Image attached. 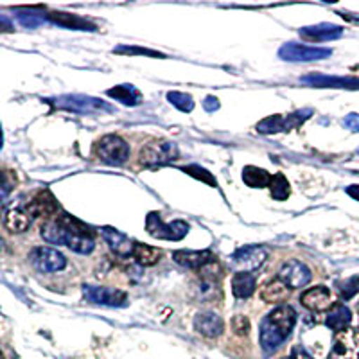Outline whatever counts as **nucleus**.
<instances>
[{
  "label": "nucleus",
  "instance_id": "1",
  "mask_svg": "<svg viewBox=\"0 0 359 359\" xmlns=\"http://www.w3.org/2000/svg\"><path fill=\"white\" fill-rule=\"evenodd\" d=\"M41 237L50 245H65L78 253H92L95 248L88 226L69 214H60L47 221L41 226Z\"/></svg>",
  "mask_w": 359,
  "mask_h": 359
},
{
  "label": "nucleus",
  "instance_id": "2",
  "mask_svg": "<svg viewBox=\"0 0 359 359\" xmlns=\"http://www.w3.org/2000/svg\"><path fill=\"white\" fill-rule=\"evenodd\" d=\"M297 323V311L291 306H278L261 322V347L266 354L277 351Z\"/></svg>",
  "mask_w": 359,
  "mask_h": 359
},
{
  "label": "nucleus",
  "instance_id": "3",
  "mask_svg": "<svg viewBox=\"0 0 359 359\" xmlns=\"http://www.w3.org/2000/svg\"><path fill=\"white\" fill-rule=\"evenodd\" d=\"M50 102L60 110L76 115H101L114 111V107H110L108 102L97 97H88V95H62V97L50 99Z\"/></svg>",
  "mask_w": 359,
  "mask_h": 359
},
{
  "label": "nucleus",
  "instance_id": "4",
  "mask_svg": "<svg viewBox=\"0 0 359 359\" xmlns=\"http://www.w3.org/2000/svg\"><path fill=\"white\" fill-rule=\"evenodd\" d=\"M178 156L180 151L175 144L165 142V140H156V142H149L142 147L139 160L144 168L156 169L160 168V165L172 163L175 160H178Z\"/></svg>",
  "mask_w": 359,
  "mask_h": 359
},
{
  "label": "nucleus",
  "instance_id": "5",
  "mask_svg": "<svg viewBox=\"0 0 359 359\" xmlns=\"http://www.w3.org/2000/svg\"><path fill=\"white\" fill-rule=\"evenodd\" d=\"M95 155L108 165H123L130 158V146L118 135H104L95 144Z\"/></svg>",
  "mask_w": 359,
  "mask_h": 359
},
{
  "label": "nucleus",
  "instance_id": "6",
  "mask_svg": "<svg viewBox=\"0 0 359 359\" xmlns=\"http://www.w3.org/2000/svg\"><path fill=\"white\" fill-rule=\"evenodd\" d=\"M146 230L149 236L155 239H163V241H180L189 233V224L185 221H171V223H163L158 212L147 214Z\"/></svg>",
  "mask_w": 359,
  "mask_h": 359
},
{
  "label": "nucleus",
  "instance_id": "7",
  "mask_svg": "<svg viewBox=\"0 0 359 359\" xmlns=\"http://www.w3.org/2000/svg\"><path fill=\"white\" fill-rule=\"evenodd\" d=\"M313 115V110H298L290 115H269V117L262 118L261 123L257 124V131L262 135H275L280 131H291L298 128L300 124Z\"/></svg>",
  "mask_w": 359,
  "mask_h": 359
},
{
  "label": "nucleus",
  "instance_id": "8",
  "mask_svg": "<svg viewBox=\"0 0 359 359\" xmlns=\"http://www.w3.org/2000/svg\"><path fill=\"white\" fill-rule=\"evenodd\" d=\"M31 264L41 271V273H54V271H62L67 266V257L62 252L49 248V246H38L29 255Z\"/></svg>",
  "mask_w": 359,
  "mask_h": 359
},
{
  "label": "nucleus",
  "instance_id": "9",
  "mask_svg": "<svg viewBox=\"0 0 359 359\" xmlns=\"http://www.w3.org/2000/svg\"><path fill=\"white\" fill-rule=\"evenodd\" d=\"M332 54L331 49L323 47H311L304 43H284L278 50V56L286 62H316V60H325Z\"/></svg>",
  "mask_w": 359,
  "mask_h": 359
},
{
  "label": "nucleus",
  "instance_id": "10",
  "mask_svg": "<svg viewBox=\"0 0 359 359\" xmlns=\"http://www.w3.org/2000/svg\"><path fill=\"white\" fill-rule=\"evenodd\" d=\"M329 359H359V329H345L338 332Z\"/></svg>",
  "mask_w": 359,
  "mask_h": 359
},
{
  "label": "nucleus",
  "instance_id": "11",
  "mask_svg": "<svg viewBox=\"0 0 359 359\" xmlns=\"http://www.w3.org/2000/svg\"><path fill=\"white\" fill-rule=\"evenodd\" d=\"M83 297L85 300L97 306H110V307H123L128 304V294L124 291L114 290V287H101V286H83Z\"/></svg>",
  "mask_w": 359,
  "mask_h": 359
},
{
  "label": "nucleus",
  "instance_id": "12",
  "mask_svg": "<svg viewBox=\"0 0 359 359\" xmlns=\"http://www.w3.org/2000/svg\"><path fill=\"white\" fill-rule=\"evenodd\" d=\"M300 83L313 88H345L359 90V78H347V76H327V74H307L300 78Z\"/></svg>",
  "mask_w": 359,
  "mask_h": 359
},
{
  "label": "nucleus",
  "instance_id": "13",
  "mask_svg": "<svg viewBox=\"0 0 359 359\" xmlns=\"http://www.w3.org/2000/svg\"><path fill=\"white\" fill-rule=\"evenodd\" d=\"M311 269L304 262L291 259L286 264H282L278 271V280H282L290 290H298V287L307 286L311 282Z\"/></svg>",
  "mask_w": 359,
  "mask_h": 359
},
{
  "label": "nucleus",
  "instance_id": "14",
  "mask_svg": "<svg viewBox=\"0 0 359 359\" xmlns=\"http://www.w3.org/2000/svg\"><path fill=\"white\" fill-rule=\"evenodd\" d=\"M300 302H302L304 307H307L309 311H316V313H322V311L331 309L334 306L332 293L325 286H316L307 290L300 297Z\"/></svg>",
  "mask_w": 359,
  "mask_h": 359
},
{
  "label": "nucleus",
  "instance_id": "15",
  "mask_svg": "<svg viewBox=\"0 0 359 359\" xmlns=\"http://www.w3.org/2000/svg\"><path fill=\"white\" fill-rule=\"evenodd\" d=\"M266 259H268V252L262 246H243L233 253V262L246 269L248 273L252 269L261 268Z\"/></svg>",
  "mask_w": 359,
  "mask_h": 359
},
{
  "label": "nucleus",
  "instance_id": "16",
  "mask_svg": "<svg viewBox=\"0 0 359 359\" xmlns=\"http://www.w3.org/2000/svg\"><path fill=\"white\" fill-rule=\"evenodd\" d=\"M25 210L31 217H50L60 210V205L49 191H40L33 200L29 201Z\"/></svg>",
  "mask_w": 359,
  "mask_h": 359
},
{
  "label": "nucleus",
  "instance_id": "17",
  "mask_svg": "<svg viewBox=\"0 0 359 359\" xmlns=\"http://www.w3.org/2000/svg\"><path fill=\"white\" fill-rule=\"evenodd\" d=\"M102 237H104V241L108 243L110 250L117 257H131L133 255L135 243L128 236L118 232V230L111 229V226H104L102 229Z\"/></svg>",
  "mask_w": 359,
  "mask_h": 359
},
{
  "label": "nucleus",
  "instance_id": "18",
  "mask_svg": "<svg viewBox=\"0 0 359 359\" xmlns=\"http://www.w3.org/2000/svg\"><path fill=\"white\" fill-rule=\"evenodd\" d=\"M194 329L205 338H217V336L223 334L224 323L219 314L205 311L194 318Z\"/></svg>",
  "mask_w": 359,
  "mask_h": 359
},
{
  "label": "nucleus",
  "instance_id": "19",
  "mask_svg": "<svg viewBox=\"0 0 359 359\" xmlns=\"http://www.w3.org/2000/svg\"><path fill=\"white\" fill-rule=\"evenodd\" d=\"M343 34V27L334 24H318L300 29V36L307 41H331Z\"/></svg>",
  "mask_w": 359,
  "mask_h": 359
},
{
  "label": "nucleus",
  "instance_id": "20",
  "mask_svg": "<svg viewBox=\"0 0 359 359\" xmlns=\"http://www.w3.org/2000/svg\"><path fill=\"white\" fill-rule=\"evenodd\" d=\"M172 259H175V262H178V264L185 266V268H194V269H201L205 268V266L216 262V257H214L212 253L205 252V250H201V252L180 250V252L172 253Z\"/></svg>",
  "mask_w": 359,
  "mask_h": 359
},
{
  "label": "nucleus",
  "instance_id": "21",
  "mask_svg": "<svg viewBox=\"0 0 359 359\" xmlns=\"http://www.w3.org/2000/svg\"><path fill=\"white\" fill-rule=\"evenodd\" d=\"M108 97L123 102L124 107H139L142 102V94L133 85H117L107 92Z\"/></svg>",
  "mask_w": 359,
  "mask_h": 359
},
{
  "label": "nucleus",
  "instance_id": "22",
  "mask_svg": "<svg viewBox=\"0 0 359 359\" xmlns=\"http://www.w3.org/2000/svg\"><path fill=\"white\" fill-rule=\"evenodd\" d=\"M54 24L62 25V27L78 29V31H95V25L90 24L85 18L78 17V15H70V13H49L47 17Z\"/></svg>",
  "mask_w": 359,
  "mask_h": 359
},
{
  "label": "nucleus",
  "instance_id": "23",
  "mask_svg": "<svg viewBox=\"0 0 359 359\" xmlns=\"http://www.w3.org/2000/svg\"><path fill=\"white\" fill-rule=\"evenodd\" d=\"M351 320H352L351 309H348L347 306H343V304H338V306L332 307L331 313L327 314L325 325L329 327V329H332V331L341 332L345 331V329H348Z\"/></svg>",
  "mask_w": 359,
  "mask_h": 359
},
{
  "label": "nucleus",
  "instance_id": "24",
  "mask_svg": "<svg viewBox=\"0 0 359 359\" xmlns=\"http://www.w3.org/2000/svg\"><path fill=\"white\" fill-rule=\"evenodd\" d=\"M4 224L9 232H25L31 226V216L27 210H22V208H9L4 216Z\"/></svg>",
  "mask_w": 359,
  "mask_h": 359
},
{
  "label": "nucleus",
  "instance_id": "25",
  "mask_svg": "<svg viewBox=\"0 0 359 359\" xmlns=\"http://www.w3.org/2000/svg\"><path fill=\"white\" fill-rule=\"evenodd\" d=\"M291 290L284 284L282 280H271L269 284H266L264 290H262L261 298L264 302L268 304H282L286 302L287 298H290Z\"/></svg>",
  "mask_w": 359,
  "mask_h": 359
},
{
  "label": "nucleus",
  "instance_id": "26",
  "mask_svg": "<svg viewBox=\"0 0 359 359\" xmlns=\"http://www.w3.org/2000/svg\"><path fill=\"white\" fill-rule=\"evenodd\" d=\"M255 291V277L248 271H239L232 278V293L236 298H248Z\"/></svg>",
  "mask_w": 359,
  "mask_h": 359
},
{
  "label": "nucleus",
  "instance_id": "27",
  "mask_svg": "<svg viewBox=\"0 0 359 359\" xmlns=\"http://www.w3.org/2000/svg\"><path fill=\"white\" fill-rule=\"evenodd\" d=\"M243 182L252 189L269 187L271 175H269L266 169L255 168V165H246V168L243 169Z\"/></svg>",
  "mask_w": 359,
  "mask_h": 359
},
{
  "label": "nucleus",
  "instance_id": "28",
  "mask_svg": "<svg viewBox=\"0 0 359 359\" xmlns=\"http://www.w3.org/2000/svg\"><path fill=\"white\" fill-rule=\"evenodd\" d=\"M133 257L140 266H155L162 259V252L158 248H153V246L135 243Z\"/></svg>",
  "mask_w": 359,
  "mask_h": 359
},
{
  "label": "nucleus",
  "instance_id": "29",
  "mask_svg": "<svg viewBox=\"0 0 359 359\" xmlns=\"http://www.w3.org/2000/svg\"><path fill=\"white\" fill-rule=\"evenodd\" d=\"M269 191H271V196L278 201H284L290 198L291 194V185L286 180V176L282 172L271 176V182H269Z\"/></svg>",
  "mask_w": 359,
  "mask_h": 359
},
{
  "label": "nucleus",
  "instance_id": "30",
  "mask_svg": "<svg viewBox=\"0 0 359 359\" xmlns=\"http://www.w3.org/2000/svg\"><path fill=\"white\" fill-rule=\"evenodd\" d=\"M168 99L171 101L172 107H176L180 111H184V114H189L194 108L192 97L189 94H184V92H169Z\"/></svg>",
  "mask_w": 359,
  "mask_h": 359
},
{
  "label": "nucleus",
  "instance_id": "31",
  "mask_svg": "<svg viewBox=\"0 0 359 359\" xmlns=\"http://www.w3.org/2000/svg\"><path fill=\"white\" fill-rule=\"evenodd\" d=\"M182 171L187 172V175L192 176V178L200 180V182H205V184H208L210 187H216V178H214V176L210 175L207 169L200 168V165H185V168H182Z\"/></svg>",
  "mask_w": 359,
  "mask_h": 359
},
{
  "label": "nucleus",
  "instance_id": "32",
  "mask_svg": "<svg viewBox=\"0 0 359 359\" xmlns=\"http://www.w3.org/2000/svg\"><path fill=\"white\" fill-rule=\"evenodd\" d=\"M338 291H339V294H341L343 300H348V298H352L359 291V277H352V278H348V280L339 282Z\"/></svg>",
  "mask_w": 359,
  "mask_h": 359
},
{
  "label": "nucleus",
  "instance_id": "33",
  "mask_svg": "<svg viewBox=\"0 0 359 359\" xmlns=\"http://www.w3.org/2000/svg\"><path fill=\"white\" fill-rule=\"evenodd\" d=\"M15 184H17V178L11 171H0V201L13 191Z\"/></svg>",
  "mask_w": 359,
  "mask_h": 359
},
{
  "label": "nucleus",
  "instance_id": "34",
  "mask_svg": "<svg viewBox=\"0 0 359 359\" xmlns=\"http://www.w3.org/2000/svg\"><path fill=\"white\" fill-rule=\"evenodd\" d=\"M17 17H18V20H20V24L24 25V27H29V29L38 27V25L43 22V17H40V15H34V13H18Z\"/></svg>",
  "mask_w": 359,
  "mask_h": 359
},
{
  "label": "nucleus",
  "instance_id": "35",
  "mask_svg": "<svg viewBox=\"0 0 359 359\" xmlns=\"http://www.w3.org/2000/svg\"><path fill=\"white\" fill-rule=\"evenodd\" d=\"M232 331L236 332L237 336H245L250 332V322L246 316H233L232 318Z\"/></svg>",
  "mask_w": 359,
  "mask_h": 359
},
{
  "label": "nucleus",
  "instance_id": "36",
  "mask_svg": "<svg viewBox=\"0 0 359 359\" xmlns=\"http://www.w3.org/2000/svg\"><path fill=\"white\" fill-rule=\"evenodd\" d=\"M115 54H142V56H155V57H163L160 53L149 49H140V47H115Z\"/></svg>",
  "mask_w": 359,
  "mask_h": 359
},
{
  "label": "nucleus",
  "instance_id": "37",
  "mask_svg": "<svg viewBox=\"0 0 359 359\" xmlns=\"http://www.w3.org/2000/svg\"><path fill=\"white\" fill-rule=\"evenodd\" d=\"M343 126L348 128L351 131H359V115L358 114L347 115V117L343 118Z\"/></svg>",
  "mask_w": 359,
  "mask_h": 359
},
{
  "label": "nucleus",
  "instance_id": "38",
  "mask_svg": "<svg viewBox=\"0 0 359 359\" xmlns=\"http://www.w3.org/2000/svg\"><path fill=\"white\" fill-rule=\"evenodd\" d=\"M286 359H314V358L306 351V348H302L300 345H297V347H293V351H291V354L287 355Z\"/></svg>",
  "mask_w": 359,
  "mask_h": 359
},
{
  "label": "nucleus",
  "instance_id": "39",
  "mask_svg": "<svg viewBox=\"0 0 359 359\" xmlns=\"http://www.w3.org/2000/svg\"><path fill=\"white\" fill-rule=\"evenodd\" d=\"M203 108L207 111H216L217 108H219V101H217L216 97H212V95H210V97H207L203 101Z\"/></svg>",
  "mask_w": 359,
  "mask_h": 359
},
{
  "label": "nucleus",
  "instance_id": "40",
  "mask_svg": "<svg viewBox=\"0 0 359 359\" xmlns=\"http://www.w3.org/2000/svg\"><path fill=\"white\" fill-rule=\"evenodd\" d=\"M9 33V31H13V25H11V22L8 20V18H4V17H0V33Z\"/></svg>",
  "mask_w": 359,
  "mask_h": 359
},
{
  "label": "nucleus",
  "instance_id": "41",
  "mask_svg": "<svg viewBox=\"0 0 359 359\" xmlns=\"http://www.w3.org/2000/svg\"><path fill=\"white\" fill-rule=\"evenodd\" d=\"M347 194L351 198H354L355 201H359V185H351V187H347Z\"/></svg>",
  "mask_w": 359,
  "mask_h": 359
},
{
  "label": "nucleus",
  "instance_id": "42",
  "mask_svg": "<svg viewBox=\"0 0 359 359\" xmlns=\"http://www.w3.org/2000/svg\"><path fill=\"white\" fill-rule=\"evenodd\" d=\"M0 147H2V130H0Z\"/></svg>",
  "mask_w": 359,
  "mask_h": 359
},
{
  "label": "nucleus",
  "instance_id": "43",
  "mask_svg": "<svg viewBox=\"0 0 359 359\" xmlns=\"http://www.w3.org/2000/svg\"><path fill=\"white\" fill-rule=\"evenodd\" d=\"M347 18H354V20L359 22V17H347Z\"/></svg>",
  "mask_w": 359,
  "mask_h": 359
},
{
  "label": "nucleus",
  "instance_id": "44",
  "mask_svg": "<svg viewBox=\"0 0 359 359\" xmlns=\"http://www.w3.org/2000/svg\"><path fill=\"white\" fill-rule=\"evenodd\" d=\"M0 359H4V355H2V352H0Z\"/></svg>",
  "mask_w": 359,
  "mask_h": 359
},
{
  "label": "nucleus",
  "instance_id": "45",
  "mask_svg": "<svg viewBox=\"0 0 359 359\" xmlns=\"http://www.w3.org/2000/svg\"><path fill=\"white\" fill-rule=\"evenodd\" d=\"M0 248H2V239H0Z\"/></svg>",
  "mask_w": 359,
  "mask_h": 359
}]
</instances>
